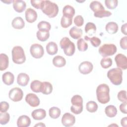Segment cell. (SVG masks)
<instances>
[{"label":"cell","instance_id":"obj_24","mask_svg":"<svg viewBox=\"0 0 127 127\" xmlns=\"http://www.w3.org/2000/svg\"><path fill=\"white\" fill-rule=\"evenodd\" d=\"M46 51L50 55H54L56 54L58 51L57 44L54 42H50L46 45Z\"/></svg>","mask_w":127,"mask_h":127},{"label":"cell","instance_id":"obj_47","mask_svg":"<svg viewBox=\"0 0 127 127\" xmlns=\"http://www.w3.org/2000/svg\"><path fill=\"white\" fill-rule=\"evenodd\" d=\"M127 37L126 36L121 38L120 41V45L122 49L124 50H127Z\"/></svg>","mask_w":127,"mask_h":127},{"label":"cell","instance_id":"obj_49","mask_svg":"<svg viewBox=\"0 0 127 127\" xmlns=\"http://www.w3.org/2000/svg\"><path fill=\"white\" fill-rule=\"evenodd\" d=\"M121 124L122 127H127V117H125L121 119Z\"/></svg>","mask_w":127,"mask_h":127},{"label":"cell","instance_id":"obj_30","mask_svg":"<svg viewBox=\"0 0 127 127\" xmlns=\"http://www.w3.org/2000/svg\"><path fill=\"white\" fill-rule=\"evenodd\" d=\"M37 39L42 42H44L47 40L50 37L49 31H40L38 30L36 33Z\"/></svg>","mask_w":127,"mask_h":127},{"label":"cell","instance_id":"obj_6","mask_svg":"<svg viewBox=\"0 0 127 127\" xmlns=\"http://www.w3.org/2000/svg\"><path fill=\"white\" fill-rule=\"evenodd\" d=\"M72 106L70 107V111L73 114L78 115L83 111V98L79 95H74L71 99Z\"/></svg>","mask_w":127,"mask_h":127},{"label":"cell","instance_id":"obj_43","mask_svg":"<svg viewBox=\"0 0 127 127\" xmlns=\"http://www.w3.org/2000/svg\"><path fill=\"white\" fill-rule=\"evenodd\" d=\"M74 23L77 27H81L84 23V19L83 17L80 15H78L74 18Z\"/></svg>","mask_w":127,"mask_h":127},{"label":"cell","instance_id":"obj_32","mask_svg":"<svg viewBox=\"0 0 127 127\" xmlns=\"http://www.w3.org/2000/svg\"><path fill=\"white\" fill-rule=\"evenodd\" d=\"M42 82L38 80H35L31 82L30 84V88L32 91L36 93L41 92Z\"/></svg>","mask_w":127,"mask_h":127},{"label":"cell","instance_id":"obj_8","mask_svg":"<svg viewBox=\"0 0 127 127\" xmlns=\"http://www.w3.org/2000/svg\"><path fill=\"white\" fill-rule=\"evenodd\" d=\"M30 52L31 56L36 59L42 58L44 54V50L43 46L40 44L36 43L32 44L30 48Z\"/></svg>","mask_w":127,"mask_h":127},{"label":"cell","instance_id":"obj_29","mask_svg":"<svg viewBox=\"0 0 127 127\" xmlns=\"http://www.w3.org/2000/svg\"><path fill=\"white\" fill-rule=\"evenodd\" d=\"M105 112L107 117L113 118L117 114V109L115 106L110 105L105 108Z\"/></svg>","mask_w":127,"mask_h":127},{"label":"cell","instance_id":"obj_4","mask_svg":"<svg viewBox=\"0 0 127 127\" xmlns=\"http://www.w3.org/2000/svg\"><path fill=\"white\" fill-rule=\"evenodd\" d=\"M60 45L61 49L64 50L65 55L71 56L74 54L75 51V45L68 37H64L63 38L60 42Z\"/></svg>","mask_w":127,"mask_h":127},{"label":"cell","instance_id":"obj_10","mask_svg":"<svg viewBox=\"0 0 127 127\" xmlns=\"http://www.w3.org/2000/svg\"><path fill=\"white\" fill-rule=\"evenodd\" d=\"M75 123V117L69 113H65L62 118V125L65 127L72 126Z\"/></svg>","mask_w":127,"mask_h":127},{"label":"cell","instance_id":"obj_20","mask_svg":"<svg viewBox=\"0 0 127 127\" xmlns=\"http://www.w3.org/2000/svg\"><path fill=\"white\" fill-rule=\"evenodd\" d=\"M2 80L5 85H10L12 84L14 82V76L13 74L10 72H5L3 73L2 75Z\"/></svg>","mask_w":127,"mask_h":127},{"label":"cell","instance_id":"obj_33","mask_svg":"<svg viewBox=\"0 0 127 127\" xmlns=\"http://www.w3.org/2000/svg\"><path fill=\"white\" fill-rule=\"evenodd\" d=\"M96 31V26L94 23L89 22L86 23L85 26V31L86 33L92 35L94 34Z\"/></svg>","mask_w":127,"mask_h":127},{"label":"cell","instance_id":"obj_36","mask_svg":"<svg viewBox=\"0 0 127 127\" xmlns=\"http://www.w3.org/2000/svg\"><path fill=\"white\" fill-rule=\"evenodd\" d=\"M77 49L79 51L84 52L88 49V44L83 38H79L77 42Z\"/></svg>","mask_w":127,"mask_h":127},{"label":"cell","instance_id":"obj_16","mask_svg":"<svg viewBox=\"0 0 127 127\" xmlns=\"http://www.w3.org/2000/svg\"><path fill=\"white\" fill-rule=\"evenodd\" d=\"M31 124L30 118L26 115L20 116L17 121V126L18 127H28Z\"/></svg>","mask_w":127,"mask_h":127},{"label":"cell","instance_id":"obj_44","mask_svg":"<svg viewBox=\"0 0 127 127\" xmlns=\"http://www.w3.org/2000/svg\"><path fill=\"white\" fill-rule=\"evenodd\" d=\"M112 15V13L108 10H104V11L96 14H94V16L96 17H98V18H102V17H109L110 16H111Z\"/></svg>","mask_w":127,"mask_h":127},{"label":"cell","instance_id":"obj_18","mask_svg":"<svg viewBox=\"0 0 127 127\" xmlns=\"http://www.w3.org/2000/svg\"><path fill=\"white\" fill-rule=\"evenodd\" d=\"M30 80L29 75L25 73H20L17 75V83L21 86H26Z\"/></svg>","mask_w":127,"mask_h":127},{"label":"cell","instance_id":"obj_48","mask_svg":"<svg viewBox=\"0 0 127 127\" xmlns=\"http://www.w3.org/2000/svg\"><path fill=\"white\" fill-rule=\"evenodd\" d=\"M120 110L121 112L124 114H126L127 113V102H123L120 105Z\"/></svg>","mask_w":127,"mask_h":127},{"label":"cell","instance_id":"obj_41","mask_svg":"<svg viewBox=\"0 0 127 127\" xmlns=\"http://www.w3.org/2000/svg\"><path fill=\"white\" fill-rule=\"evenodd\" d=\"M105 4L108 9H114L117 6L118 1L117 0H105Z\"/></svg>","mask_w":127,"mask_h":127},{"label":"cell","instance_id":"obj_15","mask_svg":"<svg viewBox=\"0 0 127 127\" xmlns=\"http://www.w3.org/2000/svg\"><path fill=\"white\" fill-rule=\"evenodd\" d=\"M89 6L90 9L94 12V14H98L105 10L102 4L100 1L97 0L92 1L90 3Z\"/></svg>","mask_w":127,"mask_h":127},{"label":"cell","instance_id":"obj_12","mask_svg":"<svg viewBox=\"0 0 127 127\" xmlns=\"http://www.w3.org/2000/svg\"><path fill=\"white\" fill-rule=\"evenodd\" d=\"M93 68L92 64L89 61H84L80 64L78 66L79 72L83 74H87L90 73Z\"/></svg>","mask_w":127,"mask_h":127},{"label":"cell","instance_id":"obj_9","mask_svg":"<svg viewBox=\"0 0 127 127\" xmlns=\"http://www.w3.org/2000/svg\"><path fill=\"white\" fill-rule=\"evenodd\" d=\"M23 96V92L21 89L14 87L10 90L8 93V97L13 102H18L22 100Z\"/></svg>","mask_w":127,"mask_h":127},{"label":"cell","instance_id":"obj_14","mask_svg":"<svg viewBox=\"0 0 127 127\" xmlns=\"http://www.w3.org/2000/svg\"><path fill=\"white\" fill-rule=\"evenodd\" d=\"M25 15L26 21L31 23L35 22L38 16L36 11L31 8H28L26 10Z\"/></svg>","mask_w":127,"mask_h":127},{"label":"cell","instance_id":"obj_42","mask_svg":"<svg viewBox=\"0 0 127 127\" xmlns=\"http://www.w3.org/2000/svg\"><path fill=\"white\" fill-rule=\"evenodd\" d=\"M119 101L122 102H127V92L126 90H121L119 91L117 95Z\"/></svg>","mask_w":127,"mask_h":127},{"label":"cell","instance_id":"obj_23","mask_svg":"<svg viewBox=\"0 0 127 127\" xmlns=\"http://www.w3.org/2000/svg\"><path fill=\"white\" fill-rule=\"evenodd\" d=\"M9 60L8 56L3 53L0 54V70H5L8 66Z\"/></svg>","mask_w":127,"mask_h":127},{"label":"cell","instance_id":"obj_46","mask_svg":"<svg viewBox=\"0 0 127 127\" xmlns=\"http://www.w3.org/2000/svg\"><path fill=\"white\" fill-rule=\"evenodd\" d=\"M42 0H31L30 1L31 4L35 8L37 9H41L42 3Z\"/></svg>","mask_w":127,"mask_h":127},{"label":"cell","instance_id":"obj_39","mask_svg":"<svg viewBox=\"0 0 127 127\" xmlns=\"http://www.w3.org/2000/svg\"><path fill=\"white\" fill-rule=\"evenodd\" d=\"M10 120L9 114L7 112L0 113V124L1 125L7 124Z\"/></svg>","mask_w":127,"mask_h":127},{"label":"cell","instance_id":"obj_28","mask_svg":"<svg viewBox=\"0 0 127 127\" xmlns=\"http://www.w3.org/2000/svg\"><path fill=\"white\" fill-rule=\"evenodd\" d=\"M106 31L109 34H114L117 32L118 30V25L115 22H109L105 26Z\"/></svg>","mask_w":127,"mask_h":127},{"label":"cell","instance_id":"obj_45","mask_svg":"<svg viewBox=\"0 0 127 127\" xmlns=\"http://www.w3.org/2000/svg\"><path fill=\"white\" fill-rule=\"evenodd\" d=\"M9 107V104L5 101H1L0 103V112H6Z\"/></svg>","mask_w":127,"mask_h":127},{"label":"cell","instance_id":"obj_51","mask_svg":"<svg viewBox=\"0 0 127 127\" xmlns=\"http://www.w3.org/2000/svg\"><path fill=\"white\" fill-rule=\"evenodd\" d=\"M34 127H46V125L42 123H39L38 124L35 125Z\"/></svg>","mask_w":127,"mask_h":127},{"label":"cell","instance_id":"obj_25","mask_svg":"<svg viewBox=\"0 0 127 127\" xmlns=\"http://www.w3.org/2000/svg\"><path fill=\"white\" fill-rule=\"evenodd\" d=\"M53 91V86L52 84L47 81L42 82L41 92L45 95H48L52 93Z\"/></svg>","mask_w":127,"mask_h":127},{"label":"cell","instance_id":"obj_7","mask_svg":"<svg viewBox=\"0 0 127 127\" xmlns=\"http://www.w3.org/2000/svg\"><path fill=\"white\" fill-rule=\"evenodd\" d=\"M117 47L113 44H105L99 48V53L103 57L113 56L117 52Z\"/></svg>","mask_w":127,"mask_h":127},{"label":"cell","instance_id":"obj_37","mask_svg":"<svg viewBox=\"0 0 127 127\" xmlns=\"http://www.w3.org/2000/svg\"><path fill=\"white\" fill-rule=\"evenodd\" d=\"M72 18H70L63 15L61 20V25L62 27L66 28L70 26L72 24Z\"/></svg>","mask_w":127,"mask_h":127},{"label":"cell","instance_id":"obj_40","mask_svg":"<svg viewBox=\"0 0 127 127\" xmlns=\"http://www.w3.org/2000/svg\"><path fill=\"white\" fill-rule=\"evenodd\" d=\"M112 60L110 58H103L100 62V64L104 68H108L110 67L112 65Z\"/></svg>","mask_w":127,"mask_h":127},{"label":"cell","instance_id":"obj_26","mask_svg":"<svg viewBox=\"0 0 127 127\" xmlns=\"http://www.w3.org/2000/svg\"><path fill=\"white\" fill-rule=\"evenodd\" d=\"M53 64L57 67H62L66 64L65 59L62 56H56L53 59Z\"/></svg>","mask_w":127,"mask_h":127},{"label":"cell","instance_id":"obj_50","mask_svg":"<svg viewBox=\"0 0 127 127\" xmlns=\"http://www.w3.org/2000/svg\"><path fill=\"white\" fill-rule=\"evenodd\" d=\"M127 23H126L122 25L121 27V31L122 33L127 35Z\"/></svg>","mask_w":127,"mask_h":127},{"label":"cell","instance_id":"obj_21","mask_svg":"<svg viewBox=\"0 0 127 127\" xmlns=\"http://www.w3.org/2000/svg\"><path fill=\"white\" fill-rule=\"evenodd\" d=\"M11 25L14 29H21L25 26V22L22 17L17 16L12 20Z\"/></svg>","mask_w":127,"mask_h":127},{"label":"cell","instance_id":"obj_35","mask_svg":"<svg viewBox=\"0 0 127 127\" xmlns=\"http://www.w3.org/2000/svg\"><path fill=\"white\" fill-rule=\"evenodd\" d=\"M98 105L97 104L93 101H90L86 103V109L88 112L90 113H94L98 109Z\"/></svg>","mask_w":127,"mask_h":127},{"label":"cell","instance_id":"obj_11","mask_svg":"<svg viewBox=\"0 0 127 127\" xmlns=\"http://www.w3.org/2000/svg\"><path fill=\"white\" fill-rule=\"evenodd\" d=\"M117 66L122 69L125 70L127 68V58L126 56L122 54H118L115 57Z\"/></svg>","mask_w":127,"mask_h":127},{"label":"cell","instance_id":"obj_19","mask_svg":"<svg viewBox=\"0 0 127 127\" xmlns=\"http://www.w3.org/2000/svg\"><path fill=\"white\" fill-rule=\"evenodd\" d=\"M31 116L35 120H42L46 116V112L43 109L34 110L31 113Z\"/></svg>","mask_w":127,"mask_h":127},{"label":"cell","instance_id":"obj_17","mask_svg":"<svg viewBox=\"0 0 127 127\" xmlns=\"http://www.w3.org/2000/svg\"><path fill=\"white\" fill-rule=\"evenodd\" d=\"M12 2L14 9L18 13L22 12L26 7V2L22 0H14Z\"/></svg>","mask_w":127,"mask_h":127},{"label":"cell","instance_id":"obj_38","mask_svg":"<svg viewBox=\"0 0 127 127\" xmlns=\"http://www.w3.org/2000/svg\"><path fill=\"white\" fill-rule=\"evenodd\" d=\"M84 39L86 41H89L91 42L92 45L95 47H98L101 44V40L99 38L95 36L90 38L87 36H85Z\"/></svg>","mask_w":127,"mask_h":127},{"label":"cell","instance_id":"obj_27","mask_svg":"<svg viewBox=\"0 0 127 127\" xmlns=\"http://www.w3.org/2000/svg\"><path fill=\"white\" fill-rule=\"evenodd\" d=\"M75 14L74 8L70 5H65L63 9V14L64 16L72 18Z\"/></svg>","mask_w":127,"mask_h":127},{"label":"cell","instance_id":"obj_22","mask_svg":"<svg viewBox=\"0 0 127 127\" xmlns=\"http://www.w3.org/2000/svg\"><path fill=\"white\" fill-rule=\"evenodd\" d=\"M82 29L75 26L71 28L69 31L70 37L74 39H79L82 36Z\"/></svg>","mask_w":127,"mask_h":127},{"label":"cell","instance_id":"obj_31","mask_svg":"<svg viewBox=\"0 0 127 127\" xmlns=\"http://www.w3.org/2000/svg\"><path fill=\"white\" fill-rule=\"evenodd\" d=\"M61 113V110L57 107H51L49 110V115L52 119H58L60 116Z\"/></svg>","mask_w":127,"mask_h":127},{"label":"cell","instance_id":"obj_13","mask_svg":"<svg viewBox=\"0 0 127 127\" xmlns=\"http://www.w3.org/2000/svg\"><path fill=\"white\" fill-rule=\"evenodd\" d=\"M25 101L27 104L32 107H36L40 103L38 97L34 93L27 94L25 97Z\"/></svg>","mask_w":127,"mask_h":127},{"label":"cell","instance_id":"obj_52","mask_svg":"<svg viewBox=\"0 0 127 127\" xmlns=\"http://www.w3.org/2000/svg\"><path fill=\"white\" fill-rule=\"evenodd\" d=\"M1 1H2V2H4V3H7V4L10 3L11 2H13V1H11V0H9V1H3V0H1Z\"/></svg>","mask_w":127,"mask_h":127},{"label":"cell","instance_id":"obj_5","mask_svg":"<svg viewBox=\"0 0 127 127\" xmlns=\"http://www.w3.org/2000/svg\"><path fill=\"white\" fill-rule=\"evenodd\" d=\"M11 54L12 61L16 64H22L26 61L24 50L21 46H14L12 50Z\"/></svg>","mask_w":127,"mask_h":127},{"label":"cell","instance_id":"obj_2","mask_svg":"<svg viewBox=\"0 0 127 127\" xmlns=\"http://www.w3.org/2000/svg\"><path fill=\"white\" fill-rule=\"evenodd\" d=\"M96 91L97 99L99 103L105 104L110 101V88L107 84H100L97 87Z\"/></svg>","mask_w":127,"mask_h":127},{"label":"cell","instance_id":"obj_3","mask_svg":"<svg viewBox=\"0 0 127 127\" xmlns=\"http://www.w3.org/2000/svg\"><path fill=\"white\" fill-rule=\"evenodd\" d=\"M122 69L117 67L110 69L107 72V77L111 83L115 85H120L123 81Z\"/></svg>","mask_w":127,"mask_h":127},{"label":"cell","instance_id":"obj_34","mask_svg":"<svg viewBox=\"0 0 127 127\" xmlns=\"http://www.w3.org/2000/svg\"><path fill=\"white\" fill-rule=\"evenodd\" d=\"M37 27L40 31H49L51 28V24L46 21H41L38 23Z\"/></svg>","mask_w":127,"mask_h":127},{"label":"cell","instance_id":"obj_1","mask_svg":"<svg viewBox=\"0 0 127 127\" xmlns=\"http://www.w3.org/2000/svg\"><path fill=\"white\" fill-rule=\"evenodd\" d=\"M41 9L44 14L50 18L56 17L59 12L58 5L50 0H43Z\"/></svg>","mask_w":127,"mask_h":127}]
</instances>
